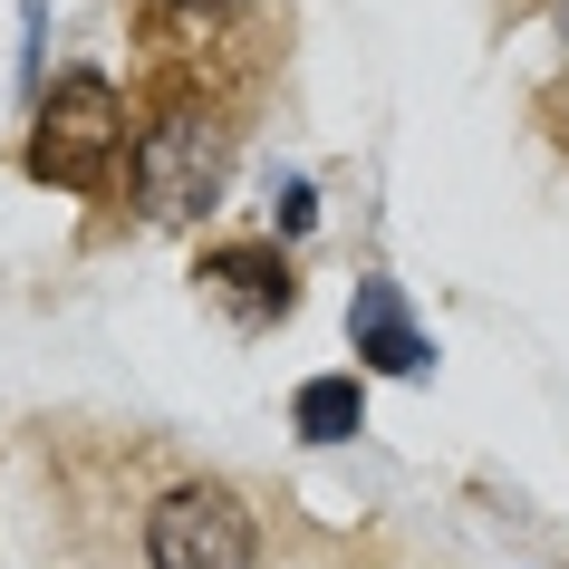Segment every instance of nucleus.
Returning a JSON list of instances; mask_svg holds the SVG:
<instances>
[{
  "mask_svg": "<svg viewBox=\"0 0 569 569\" xmlns=\"http://www.w3.org/2000/svg\"><path fill=\"white\" fill-rule=\"evenodd\" d=\"M126 154V97L107 78H59L30 136V174L59 193H107V164Z\"/></svg>",
  "mask_w": 569,
  "mask_h": 569,
  "instance_id": "nucleus-1",
  "label": "nucleus"
},
{
  "mask_svg": "<svg viewBox=\"0 0 569 569\" xmlns=\"http://www.w3.org/2000/svg\"><path fill=\"white\" fill-rule=\"evenodd\" d=\"M222 117L212 107H164L146 126V146H136V203L154 222H193V212L222 193Z\"/></svg>",
  "mask_w": 569,
  "mask_h": 569,
  "instance_id": "nucleus-2",
  "label": "nucleus"
},
{
  "mask_svg": "<svg viewBox=\"0 0 569 569\" xmlns=\"http://www.w3.org/2000/svg\"><path fill=\"white\" fill-rule=\"evenodd\" d=\"M251 550H261L251 540V511L222 482H174L146 511V560L154 569H251Z\"/></svg>",
  "mask_w": 569,
  "mask_h": 569,
  "instance_id": "nucleus-3",
  "label": "nucleus"
},
{
  "mask_svg": "<svg viewBox=\"0 0 569 569\" xmlns=\"http://www.w3.org/2000/svg\"><path fill=\"white\" fill-rule=\"evenodd\" d=\"M193 280L232 309L241 329H270V319H290V300H300V280H290V261H280L270 241H222V251H203Z\"/></svg>",
  "mask_w": 569,
  "mask_h": 569,
  "instance_id": "nucleus-4",
  "label": "nucleus"
},
{
  "mask_svg": "<svg viewBox=\"0 0 569 569\" xmlns=\"http://www.w3.org/2000/svg\"><path fill=\"white\" fill-rule=\"evenodd\" d=\"M348 329H358V358L367 367H387V377H425V329L396 309V290L387 280H358V300H348Z\"/></svg>",
  "mask_w": 569,
  "mask_h": 569,
  "instance_id": "nucleus-5",
  "label": "nucleus"
},
{
  "mask_svg": "<svg viewBox=\"0 0 569 569\" xmlns=\"http://www.w3.org/2000/svg\"><path fill=\"white\" fill-rule=\"evenodd\" d=\"M290 425H300L309 445H348V435L367 425V387L358 377H309V387L290 396Z\"/></svg>",
  "mask_w": 569,
  "mask_h": 569,
  "instance_id": "nucleus-6",
  "label": "nucleus"
},
{
  "mask_svg": "<svg viewBox=\"0 0 569 569\" xmlns=\"http://www.w3.org/2000/svg\"><path fill=\"white\" fill-rule=\"evenodd\" d=\"M183 10H232V0H183Z\"/></svg>",
  "mask_w": 569,
  "mask_h": 569,
  "instance_id": "nucleus-7",
  "label": "nucleus"
}]
</instances>
